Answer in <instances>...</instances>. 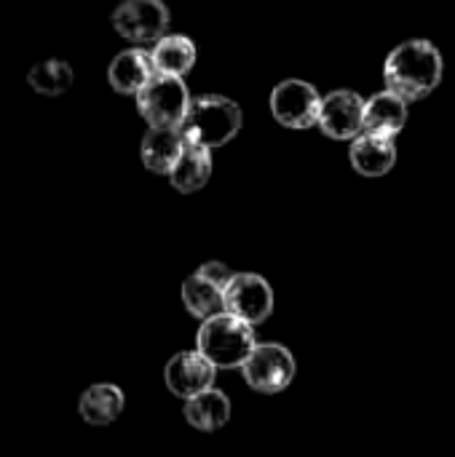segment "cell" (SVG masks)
<instances>
[{"label": "cell", "mask_w": 455, "mask_h": 457, "mask_svg": "<svg viewBox=\"0 0 455 457\" xmlns=\"http://www.w3.org/2000/svg\"><path fill=\"white\" fill-rule=\"evenodd\" d=\"M386 88L402 99H424L442 80V54L432 40L413 37L400 43L383 64Z\"/></svg>", "instance_id": "1"}, {"label": "cell", "mask_w": 455, "mask_h": 457, "mask_svg": "<svg viewBox=\"0 0 455 457\" xmlns=\"http://www.w3.org/2000/svg\"><path fill=\"white\" fill-rule=\"evenodd\" d=\"M241 129V110L233 99L220 94H201L190 102L185 123L180 126L185 142L201 147H223Z\"/></svg>", "instance_id": "2"}, {"label": "cell", "mask_w": 455, "mask_h": 457, "mask_svg": "<svg viewBox=\"0 0 455 457\" xmlns=\"http://www.w3.org/2000/svg\"><path fill=\"white\" fill-rule=\"evenodd\" d=\"M198 348L217 370H241L244 361L252 356L257 348L255 343V329L252 324L231 316V313H217L206 319L198 329Z\"/></svg>", "instance_id": "3"}, {"label": "cell", "mask_w": 455, "mask_h": 457, "mask_svg": "<svg viewBox=\"0 0 455 457\" xmlns=\"http://www.w3.org/2000/svg\"><path fill=\"white\" fill-rule=\"evenodd\" d=\"M190 94L182 78L156 75L139 94L137 110L150 123V129H180L190 110Z\"/></svg>", "instance_id": "4"}, {"label": "cell", "mask_w": 455, "mask_h": 457, "mask_svg": "<svg viewBox=\"0 0 455 457\" xmlns=\"http://www.w3.org/2000/svg\"><path fill=\"white\" fill-rule=\"evenodd\" d=\"M244 380L252 391L274 396L290 388L295 380V359L290 348L279 343H260L241 367Z\"/></svg>", "instance_id": "5"}, {"label": "cell", "mask_w": 455, "mask_h": 457, "mask_svg": "<svg viewBox=\"0 0 455 457\" xmlns=\"http://www.w3.org/2000/svg\"><path fill=\"white\" fill-rule=\"evenodd\" d=\"M223 305L225 313L257 327L274 313V289L257 273H233V278L223 289Z\"/></svg>", "instance_id": "6"}, {"label": "cell", "mask_w": 455, "mask_h": 457, "mask_svg": "<svg viewBox=\"0 0 455 457\" xmlns=\"http://www.w3.org/2000/svg\"><path fill=\"white\" fill-rule=\"evenodd\" d=\"M271 112L287 129H311L319 123L322 96L311 83L290 78L271 91Z\"/></svg>", "instance_id": "7"}, {"label": "cell", "mask_w": 455, "mask_h": 457, "mask_svg": "<svg viewBox=\"0 0 455 457\" xmlns=\"http://www.w3.org/2000/svg\"><path fill=\"white\" fill-rule=\"evenodd\" d=\"M113 27L131 43H158L169 27V8L164 0H123L113 11Z\"/></svg>", "instance_id": "8"}, {"label": "cell", "mask_w": 455, "mask_h": 457, "mask_svg": "<svg viewBox=\"0 0 455 457\" xmlns=\"http://www.w3.org/2000/svg\"><path fill=\"white\" fill-rule=\"evenodd\" d=\"M365 112L367 102L357 91L338 88L322 99V112H319V129L330 139H357L365 134Z\"/></svg>", "instance_id": "9"}, {"label": "cell", "mask_w": 455, "mask_h": 457, "mask_svg": "<svg viewBox=\"0 0 455 457\" xmlns=\"http://www.w3.org/2000/svg\"><path fill=\"white\" fill-rule=\"evenodd\" d=\"M217 367L201 353V351H182L166 361L164 383L166 388L180 399H196L215 388Z\"/></svg>", "instance_id": "10"}, {"label": "cell", "mask_w": 455, "mask_h": 457, "mask_svg": "<svg viewBox=\"0 0 455 457\" xmlns=\"http://www.w3.org/2000/svg\"><path fill=\"white\" fill-rule=\"evenodd\" d=\"M156 75L158 72H156L153 56L145 48L121 51L107 67V80L118 94H139Z\"/></svg>", "instance_id": "11"}, {"label": "cell", "mask_w": 455, "mask_h": 457, "mask_svg": "<svg viewBox=\"0 0 455 457\" xmlns=\"http://www.w3.org/2000/svg\"><path fill=\"white\" fill-rule=\"evenodd\" d=\"M351 166L357 169V174L362 177H383L394 169L397 163V145L389 137H378V134H362L351 142L349 150Z\"/></svg>", "instance_id": "12"}, {"label": "cell", "mask_w": 455, "mask_h": 457, "mask_svg": "<svg viewBox=\"0 0 455 457\" xmlns=\"http://www.w3.org/2000/svg\"><path fill=\"white\" fill-rule=\"evenodd\" d=\"M408 123V99L394 91H378L367 99L365 112V131L394 139Z\"/></svg>", "instance_id": "13"}, {"label": "cell", "mask_w": 455, "mask_h": 457, "mask_svg": "<svg viewBox=\"0 0 455 457\" xmlns=\"http://www.w3.org/2000/svg\"><path fill=\"white\" fill-rule=\"evenodd\" d=\"M185 150V137L180 129H147L142 137V163L153 174H172Z\"/></svg>", "instance_id": "14"}, {"label": "cell", "mask_w": 455, "mask_h": 457, "mask_svg": "<svg viewBox=\"0 0 455 457\" xmlns=\"http://www.w3.org/2000/svg\"><path fill=\"white\" fill-rule=\"evenodd\" d=\"M126 407V396L118 386L113 383H94L80 394L78 402V415L88 426H110L121 418Z\"/></svg>", "instance_id": "15"}, {"label": "cell", "mask_w": 455, "mask_h": 457, "mask_svg": "<svg viewBox=\"0 0 455 457\" xmlns=\"http://www.w3.org/2000/svg\"><path fill=\"white\" fill-rule=\"evenodd\" d=\"M209 177H212V150L185 142V150L169 174L172 187L180 193H196L209 182Z\"/></svg>", "instance_id": "16"}, {"label": "cell", "mask_w": 455, "mask_h": 457, "mask_svg": "<svg viewBox=\"0 0 455 457\" xmlns=\"http://www.w3.org/2000/svg\"><path fill=\"white\" fill-rule=\"evenodd\" d=\"M153 64H156V72L158 75H174V78H182L193 70L196 64V43L188 37V35H164L153 51Z\"/></svg>", "instance_id": "17"}, {"label": "cell", "mask_w": 455, "mask_h": 457, "mask_svg": "<svg viewBox=\"0 0 455 457\" xmlns=\"http://www.w3.org/2000/svg\"><path fill=\"white\" fill-rule=\"evenodd\" d=\"M185 420L196 431H204V434L220 431L231 420V402L223 391L212 388V391L185 402Z\"/></svg>", "instance_id": "18"}, {"label": "cell", "mask_w": 455, "mask_h": 457, "mask_svg": "<svg viewBox=\"0 0 455 457\" xmlns=\"http://www.w3.org/2000/svg\"><path fill=\"white\" fill-rule=\"evenodd\" d=\"M182 303H185L188 313L201 319V321H206V319H212L217 313H225L223 289L217 284H212L209 278H204L198 270L185 278V284H182Z\"/></svg>", "instance_id": "19"}, {"label": "cell", "mask_w": 455, "mask_h": 457, "mask_svg": "<svg viewBox=\"0 0 455 457\" xmlns=\"http://www.w3.org/2000/svg\"><path fill=\"white\" fill-rule=\"evenodd\" d=\"M27 83L46 96H59L72 86V67L64 59H43L27 72Z\"/></svg>", "instance_id": "20"}, {"label": "cell", "mask_w": 455, "mask_h": 457, "mask_svg": "<svg viewBox=\"0 0 455 457\" xmlns=\"http://www.w3.org/2000/svg\"><path fill=\"white\" fill-rule=\"evenodd\" d=\"M198 273H201L204 278H209L212 284H217L220 289H225L228 281L233 278V273H231L228 265H223V262H204V265L198 268Z\"/></svg>", "instance_id": "21"}]
</instances>
